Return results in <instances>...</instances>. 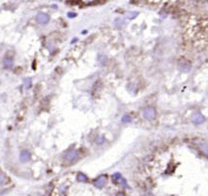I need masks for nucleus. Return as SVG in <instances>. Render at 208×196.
<instances>
[{
	"label": "nucleus",
	"mask_w": 208,
	"mask_h": 196,
	"mask_svg": "<svg viewBox=\"0 0 208 196\" xmlns=\"http://www.w3.org/2000/svg\"><path fill=\"white\" fill-rule=\"evenodd\" d=\"M106 181H108V180H106V176H101V177H99L96 181H95L94 186L96 187H98V188H102V187H104L106 186Z\"/></svg>",
	"instance_id": "nucleus-5"
},
{
	"label": "nucleus",
	"mask_w": 208,
	"mask_h": 196,
	"mask_svg": "<svg viewBox=\"0 0 208 196\" xmlns=\"http://www.w3.org/2000/svg\"><path fill=\"white\" fill-rule=\"evenodd\" d=\"M4 65H5V67L6 68H11L13 66V61H12V59H9V58H6L4 60Z\"/></svg>",
	"instance_id": "nucleus-9"
},
{
	"label": "nucleus",
	"mask_w": 208,
	"mask_h": 196,
	"mask_svg": "<svg viewBox=\"0 0 208 196\" xmlns=\"http://www.w3.org/2000/svg\"><path fill=\"white\" fill-rule=\"evenodd\" d=\"M137 16V12H128L127 13V16L129 19H134Z\"/></svg>",
	"instance_id": "nucleus-14"
},
{
	"label": "nucleus",
	"mask_w": 208,
	"mask_h": 196,
	"mask_svg": "<svg viewBox=\"0 0 208 196\" xmlns=\"http://www.w3.org/2000/svg\"><path fill=\"white\" fill-rule=\"evenodd\" d=\"M143 116H144V118L147 119V120H153L156 116L155 109L152 108V107H147V108L143 110Z\"/></svg>",
	"instance_id": "nucleus-2"
},
{
	"label": "nucleus",
	"mask_w": 208,
	"mask_h": 196,
	"mask_svg": "<svg viewBox=\"0 0 208 196\" xmlns=\"http://www.w3.org/2000/svg\"><path fill=\"white\" fill-rule=\"evenodd\" d=\"M68 16H69V18H75V16H77V14H76V13H72V12H69V13H68Z\"/></svg>",
	"instance_id": "nucleus-17"
},
{
	"label": "nucleus",
	"mask_w": 208,
	"mask_h": 196,
	"mask_svg": "<svg viewBox=\"0 0 208 196\" xmlns=\"http://www.w3.org/2000/svg\"><path fill=\"white\" fill-rule=\"evenodd\" d=\"M8 178L5 176V174L3 173H0V186H2V184H5L8 183Z\"/></svg>",
	"instance_id": "nucleus-8"
},
{
	"label": "nucleus",
	"mask_w": 208,
	"mask_h": 196,
	"mask_svg": "<svg viewBox=\"0 0 208 196\" xmlns=\"http://www.w3.org/2000/svg\"><path fill=\"white\" fill-rule=\"evenodd\" d=\"M122 177H121V174H120V173H115V174L112 175V179H113L114 182H117V181L119 182V180Z\"/></svg>",
	"instance_id": "nucleus-10"
},
{
	"label": "nucleus",
	"mask_w": 208,
	"mask_h": 196,
	"mask_svg": "<svg viewBox=\"0 0 208 196\" xmlns=\"http://www.w3.org/2000/svg\"><path fill=\"white\" fill-rule=\"evenodd\" d=\"M201 151L203 152L206 156H208V144L202 145V146H201Z\"/></svg>",
	"instance_id": "nucleus-13"
},
{
	"label": "nucleus",
	"mask_w": 208,
	"mask_h": 196,
	"mask_svg": "<svg viewBox=\"0 0 208 196\" xmlns=\"http://www.w3.org/2000/svg\"><path fill=\"white\" fill-rule=\"evenodd\" d=\"M119 182H120V184H121L124 187H129L128 184H127V182H126V180H125L124 178H121V179H120Z\"/></svg>",
	"instance_id": "nucleus-15"
},
{
	"label": "nucleus",
	"mask_w": 208,
	"mask_h": 196,
	"mask_svg": "<svg viewBox=\"0 0 208 196\" xmlns=\"http://www.w3.org/2000/svg\"><path fill=\"white\" fill-rule=\"evenodd\" d=\"M131 121H132V118L129 115H124V116H123V118H122L123 123H131Z\"/></svg>",
	"instance_id": "nucleus-11"
},
{
	"label": "nucleus",
	"mask_w": 208,
	"mask_h": 196,
	"mask_svg": "<svg viewBox=\"0 0 208 196\" xmlns=\"http://www.w3.org/2000/svg\"><path fill=\"white\" fill-rule=\"evenodd\" d=\"M122 24H124V21H123V19H117L116 21H115V26H116V27H121Z\"/></svg>",
	"instance_id": "nucleus-12"
},
{
	"label": "nucleus",
	"mask_w": 208,
	"mask_h": 196,
	"mask_svg": "<svg viewBox=\"0 0 208 196\" xmlns=\"http://www.w3.org/2000/svg\"><path fill=\"white\" fill-rule=\"evenodd\" d=\"M30 158L31 157H30L29 152L26 151V150L21 151V156H19V160H21V161H22V162H27V161L30 160Z\"/></svg>",
	"instance_id": "nucleus-6"
},
{
	"label": "nucleus",
	"mask_w": 208,
	"mask_h": 196,
	"mask_svg": "<svg viewBox=\"0 0 208 196\" xmlns=\"http://www.w3.org/2000/svg\"><path fill=\"white\" fill-rule=\"evenodd\" d=\"M116 196H124V194H123V193H121V192H120V193H117V194H116Z\"/></svg>",
	"instance_id": "nucleus-18"
},
{
	"label": "nucleus",
	"mask_w": 208,
	"mask_h": 196,
	"mask_svg": "<svg viewBox=\"0 0 208 196\" xmlns=\"http://www.w3.org/2000/svg\"><path fill=\"white\" fill-rule=\"evenodd\" d=\"M77 179H78V181L83 182V183H86V182L88 181V178H87V177H86V175H84L83 173H78Z\"/></svg>",
	"instance_id": "nucleus-7"
},
{
	"label": "nucleus",
	"mask_w": 208,
	"mask_h": 196,
	"mask_svg": "<svg viewBox=\"0 0 208 196\" xmlns=\"http://www.w3.org/2000/svg\"><path fill=\"white\" fill-rule=\"evenodd\" d=\"M80 157V154H78V152L77 150H70V151L67 153L65 155V160L68 161V162H74L76 161Z\"/></svg>",
	"instance_id": "nucleus-1"
},
{
	"label": "nucleus",
	"mask_w": 208,
	"mask_h": 196,
	"mask_svg": "<svg viewBox=\"0 0 208 196\" xmlns=\"http://www.w3.org/2000/svg\"><path fill=\"white\" fill-rule=\"evenodd\" d=\"M204 121H205V118L203 117V115L200 114V113H198V112L195 113L192 117V122L196 125H200V124L203 123Z\"/></svg>",
	"instance_id": "nucleus-4"
},
{
	"label": "nucleus",
	"mask_w": 208,
	"mask_h": 196,
	"mask_svg": "<svg viewBox=\"0 0 208 196\" xmlns=\"http://www.w3.org/2000/svg\"><path fill=\"white\" fill-rule=\"evenodd\" d=\"M37 21L40 24H47L49 21V16L46 13H40L37 15Z\"/></svg>",
	"instance_id": "nucleus-3"
},
{
	"label": "nucleus",
	"mask_w": 208,
	"mask_h": 196,
	"mask_svg": "<svg viewBox=\"0 0 208 196\" xmlns=\"http://www.w3.org/2000/svg\"><path fill=\"white\" fill-rule=\"evenodd\" d=\"M30 83H31V80H30L29 78H27L26 80H25V87L26 88H28L30 86Z\"/></svg>",
	"instance_id": "nucleus-16"
}]
</instances>
